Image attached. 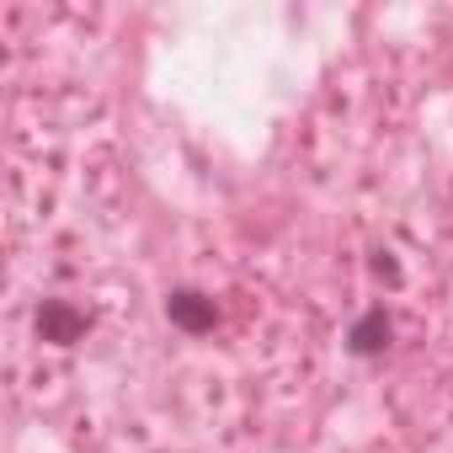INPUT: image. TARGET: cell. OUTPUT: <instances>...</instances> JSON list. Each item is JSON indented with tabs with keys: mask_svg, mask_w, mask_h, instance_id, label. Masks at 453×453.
I'll return each mask as SVG.
<instances>
[{
	"mask_svg": "<svg viewBox=\"0 0 453 453\" xmlns=\"http://www.w3.org/2000/svg\"><path fill=\"white\" fill-rule=\"evenodd\" d=\"M165 315H171V326H181V331H192V336L213 331V320H219L213 299H203V294H192V288H176V294L165 299Z\"/></svg>",
	"mask_w": 453,
	"mask_h": 453,
	"instance_id": "obj_1",
	"label": "cell"
},
{
	"mask_svg": "<svg viewBox=\"0 0 453 453\" xmlns=\"http://www.w3.org/2000/svg\"><path fill=\"white\" fill-rule=\"evenodd\" d=\"M38 331H43V342H81L86 315H81L75 304H65V299H49V304L38 310Z\"/></svg>",
	"mask_w": 453,
	"mask_h": 453,
	"instance_id": "obj_2",
	"label": "cell"
},
{
	"mask_svg": "<svg viewBox=\"0 0 453 453\" xmlns=\"http://www.w3.org/2000/svg\"><path fill=\"white\" fill-rule=\"evenodd\" d=\"M347 342H352V352H357V357L384 352V347H389V320H384V310H368V315L352 326V336H347Z\"/></svg>",
	"mask_w": 453,
	"mask_h": 453,
	"instance_id": "obj_3",
	"label": "cell"
}]
</instances>
